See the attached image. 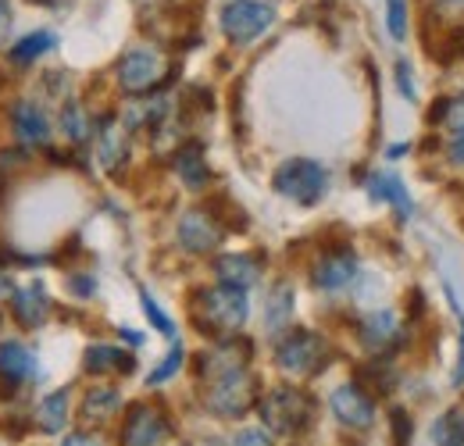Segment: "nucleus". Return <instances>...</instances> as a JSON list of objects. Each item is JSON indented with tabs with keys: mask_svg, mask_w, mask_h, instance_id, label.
<instances>
[{
	"mask_svg": "<svg viewBox=\"0 0 464 446\" xmlns=\"http://www.w3.org/2000/svg\"><path fill=\"white\" fill-rule=\"evenodd\" d=\"M411 432H414V425H411V418H407V411H393V418H390V436H393V446H407L411 443Z\"/></svg>",
	"mask_w": 464,
	"mask_h": 446,
	"instance_id": "473e14b6",
	"label": "nucleus"
},
{
	"mask_svg": "<svg viewBox=\"0 0 464 446\" xmlns=\"http://www.w3.org/2000/svg\"><path fill=\"white\" fill-rule=\"evenodd\" d=\"M175 236H179V247H182V250H189V254H211V250L222 247L226 225L218 222L211 211H200V208H197V211H186V215L179 218Z\"/></svg>",
	"mask_w": 464,
	"mask_h": 446,
	"instance_id": "6e6552de",
	"label": "nucleus"
},
{
	"mask_svg": "<svg viewBox=\"0 0 464 446\" xmlns=\"http://www.w3.org/2000/svg\"><path fill=\"white\" fill-rule=\"evenodd\" d=\"M432 121H443L447 136H450V132H464V97L440 101V108L432 112Z\"/></svg>",
	"mask_w": 464,
	"mask_h": 446,
	"instance_id": "cd10ccee",
	"label": "nucleus"
},
{
	"mask_svg": "<svg viewBox=\"0 0 464 446\" xmlns=\"http://www.w3.org/2000/svg\"><path fill=\"white\" fill-rule=\"evenodd\" d=\"M61 129H64V136H68L72 143H86L90 132H93V121H90V114H86L82 104H68V108L61 112Z\"/></svg>",
	"mask_w": 464,
	"mask_h": 446,
	"instance_id": "bb28decb",
	"label": "nucleus"
},
{
	"mask_svg": "<svg viewBox=\"0 0 464 446\" xmlns=\"http://www.w3.org/2000/svg\"><path fill=\"white\" fill-rule=\"evenodd\" d=\"M189 318L204 335L232 339L246 322V293L232 286H204L189 296Z\"/></svg>",
	"mask_w": 464,
	"mask_h": 446,
	"instance_id": "f257e3e1",
	"label": "nucleus"
},
{
	"mask_svg": "<svg viewBox=\"0 0 464 446\" xmlns=\"http://www.w3.org/2000/svg\"><path fill=\"white\" fill-rule=\"evenodd\" d=\"M454 386H464V315H461V346H458V368H454Z\"/></svg>",
	"mask_w": 464,
	"mask_h": 446,
	"instance_id": "58836bf2",
	"label": "nucleus"
},
{
	"mask_svg": "<svg viewBox=\"0 0 464 446\" xmlns=\"http://www.w3.org/2000/svg\"><path fill=\"white\" fill-rule=\"evenodd\" d=\"M118 86L132 97H143V93H154L165 79H169V57L154 47H132L125 51L115 68Z\"/></svg>",
	"mask_w": 464,
	"mask_h": 446,
	"instance_id": "39448f33",
	"label": "nucleus"
},
{
	"mask_svg": "<svg viewBox=\"0 0 464 446\" xmlns=\"http://www.w3.org/2000/svg\"><path fill=\"white\" fill-rule=\"evenodd\" d=\"M246 357H250V343L246 339H222L218 346H211L208 354H200V379H222V375H232V372H243L246 368Z\"/></svg>",
	"mask_w": 464,
	"mask_h": 446,
	"instance_id": "f8f14e48",
	"label": "nucleus"
},
{
	"mask_svg": "<svg viewBox=\"0 0 464 446\" xmlns=\"http://www.w3.org/2000/svg\"><path fill=\"white\" fill-rule=\"evenodd\" d=\"M97 286H93V279H72V293H79V296H90Z\"/></svg>",
	"mask_w": 464,
	"mask_h": 446,
	"instance_id": "a19ab883",
	"label": "nucleus"
},
{
	"mask_svg": "<svg viewBox=\"0 0 464 446\" xmlns=\"http://www.w3.org/2000/svg\"><path fill=\"white\" fill-rule=\"evenodd\" d=\"M121 339H129V343H136V346L143 343V335H140V333H132V329H121Z\"/></svg>",
	"mask_w": 464,
	"mask_h": 446,
	"instance_id": "79ce46f5",
	"label": "nucleus"
},
{
	"mask_svg": "<svg viewBox=\"0 0 464 446\" xmlns=\"http://www.w3.org/2000/svg\"><path fill=\"white\" fill-rule=\"evenodd\" d=\"M215 276L222 286H232V289H250L257 276H261V265L250 257V254H222L215 257Z\"/></svg>",
	"mask_w": 464,
	"mask_h": 446,
	"instance_id": "a211bd4d",
	"label": "nucleus"
},
{
	"mask_svg": "<svg viewBox=\"0 0 464 446\" xmlns=\"http://www.w3.org/2000/svg\"><path fill=\"white\" fill-rule=\"evenodd\" d=\"M97 161L104 171H118L129 161V129L118 125L115 118H104L97 129Z\"/></svg>",
	"mask_w": 464,
	"mask_h": 446,
	"instance_id": "dca6fc26",
	"label": "nucleus"
},
{
	"mask_svg": "<svg viewBox=\"0 0 464 446\" xmlns=\"http://www.w3.org/2000/svg\"><path fill=\"white\" fill-rule=\"evenodd\" d=\"M293 318V289L286 282H279L272 293H268V307H265V329L268 333H283Z\"/></svg>",
	"mask_w": 464,
	"mask_h": 446,
	"instance_id": "b1692460",
	"label": "nucleus"
},
{
	"mask_svg": "<svg viewBox=\"0 0 464 446\" xmlns=\"http://www.w3.org/2000/svg\"><path fill=\"white\" fill-rule=\"evenodd\" d=\"M11 25H14V11H11V4H7V0H0V44L7 40Z\"/></svg>",
	"mask_w": 464,
	"mask_h": 446,
	"instance_id": "e433bc0d",
	"label": "nucleus"
},
{
	"mask_svg": "<svg viewBox=\"0 0 464 446\" xmlns=\"http://www.w3.org/2000/svg\"><path fill=\"white\" fill-rule=\"evenodd\" d=\"M86 372L93 375H129L132 372V354L108 346V343H97L86 350Z\"/></svg>",
	"mask_w": 464,
	"mask_h": 446,
	"instance_id": "aec40b11",
	"label": "nucleus"
},
{
	"mask_svg": "<svg viewBox=\"0 0 464 446\" xmlns=\"http://www.w3.org/2000/svg\"><path fill=\"white\" fill-rule=\"evenodd\" d=\"M361 379H364V390L390 393L393 390V383H397V372H393L390 364H386V372H379V361H372V364H364Z\"/></svg>",
	"mask_w": 464,
	"mask_h": 446,
	"instance_id": "c85d7f7f",
	"label": "nucleus"
},
{
	"mask_svg": "<svg viewBox=\"0 0 464 446\" xmlns=\"http://www.w3.org/2000/svg\"><path fill=\"white\" fill-rule=\"evenodd\" d=\"M436 4V11H443V15H458L464 11V0H432Z\"/></svg>",
	"mask_w": 464,
	"mask_h": 446,
	"instance_id": "ea45409f",
	"label": "nucleus"
},
{
	"mask_svg": "<svg viewBox=\"0 0 464 446\" xmlns=\"http://www.w3.org/2000/svg\"><path fill=\"white\" fill-rule=\"evenodd\" d=\"M140 300H143V311H147V318H150V325L158 329V333H165V335H175V325H172V318L158 307V300L147 293V289H140Z\"/></svg>",
	"mask_w": 464,
	"mask_h": 446,
	"instance_id": "2f4dec72",
	"label": "nucleus"
},
{
	"mask_svg": "<svg viewBox=\"0 0 464 446\" xmlns=\"http://www.w3.org/2000/svg\"><path fill=\"white\" fill-rule=\"evenodd\" d=\"M272 186H276V193H283L286 200H296V204L311 208V204H318V200L325 197V189H329V171L318 165V161H311V158H290V161H283V165L276 168Z\"/></svg>",
	"mask_w": 464,
	"mask_h": 446,
	"instance_id": "20e7f679",
	"label": "nucleus"
},
{
	"mask_svg": "<svg viewBox=\"0 0 464 446\" xmlns=\"http://www.w3.org/2000/svg\"><path fill=\"white\" fill-rule=\"evenodd\" d=\"M272 22H276V7L265 0H229L222 7V33L236 47H246L257 36H265Z\"/></svg>",
	"mask_w": 464,
	"mask_h": 446,
	"instance_id": "0eeeda50",
	"label": "nucleus"
},
{
	"mask_svg": "<svg viewBox=\"0 0 464 446\" xmlns=\"http://www.w3.org/2000/svg\"><path fill=\"white\" fill-rule=\"evenodd\" d=\"M11 125H14V132H18L22 143H33V147H47L51 143V118L44 114L40 104H33V101H18L14 104Z\"/></svg>",
	"mask_w": 464,
	"mask_h": 446,
	"instance_id": "2eb2a0df",
	"label": "nucleus"
},
{
	"mask_svg": "<svg viewBox=\"0 0 464 446\" xmlns=\"http://www.w3.org/2000/svg\"><path fill=\"white\" fill-rule=\"evenodd\" d=\"M36 425L51 436H58L61 429L68 425V390H54L51 396L40 400L36 407Z\"/></svg>",
	"mask_w": 464,
	"mask_h": 446,
	"instance_id": "5701e85b",
	"label": "nucleus"
},
{
	"mask_svg": "<svg viewBox=\"0 0 464 446\" xmlns=\"http://www.w3.org/2000/svg\"><path fill=\"white\" fill-rule=\"evenodd\" d=\"M397 82H401L404 97H411V101H414V86H411V64H407V61H401V64H397Z\"/></svg>",
	"mask_w": 464,
	"mask_h": 446,
	"instance_id": "4c0bfd02",
	"label": "nucleus"
},
{
	"mask_svg": "<svg viewBox=\"0 0 464 446\" xmlns=\"http://www.w3.org/2000/svg\"><path fill=\"white\" fill-rule=\"evenodd\" d=\"M311 282L322 289V293H343L357 282V257L347 247H333L325 250L314 268H311Z\"/></svg>",
	"mask_w": 464,
	"mask_h": 446,
	"instance_id": "9b49d317",
	"label": "nucleus"
},
{
	"mask_svg": "<svg viewBox=\"0 0 464 446\" xmlns=\"http://www.w3.org/2000/svg\"><path fill=\"white\" fill-rule=\"evenodd\" d=\"M276 364L293 379H311L329 364V339L314 329H293L276 343Z\"/></svg>",
	"mask_w": 464,
	"mask_h": 446,
	"instance_id": "7ed1b4c3",
	"label": "nucleus"
},
{
	"mask_svg": "<svg viewBox=\"0 0 464 446\" xmlns=\"http://www.w3.org/2000/svg\"><path fill=\"white\" fill-rule=\"evenodd\" d=\"M40 4H51V0H40Z\"/></svg>",
	"mask_w": 464,
	"mask_h": 446,
	"instance_id": "37998d69",
	"label": "nucleus"
},
{
	"mask_svg": "<svg viewBox=\"0 0 464 446\" xmlns=\"http://www.w3.org/2000/svg\"><path fill=\"white\" fill-rule=\"evenodd\" d=\"M401 339H404L401 315L390 311V307L372 311V315L361 322V343H364V350H372V354H390Z\"/></svg>",
	"mask_w": 464,
	"mask_h": 446,
	"instance_id": "ddd939ff",
	"label": "nucleus"
},
{
	"mask_svg": "<svg viewBox=\"0 0 464 446\" xmlns=\"http://www.w3.org/2000/svg\"><path fill=\"white\" fill-rule=\"evenodd\" d=\"M11 311H14V318H18L25 329H36V325H44V322L51 318V296H47V289H44L40 282H29V286L14 289Z\"/></svg>",
	"mask_w": 464,
	"mask_h": 446,
	"instance_id": "f3484780",
	"label": "nucleus"
},
{
	"mask_svg": "<svg viewBox=\"0 0 464 446\" xmlns=\"http://www.w3.org/2000/svg\"><path fill=\"white\" fill-rule=\"evenodd\" d=\"M61 446H108V440L97 436V432H68Z\"/></svg>",
	"mask_w": 464,
	"mask_h": 446,
	"instance_id": "f704fd0d",
	"label": "nucleus"
},
{
	"mask_svg": "<svg viewBox=\"0 0 464 446\" xmlns=\"http://www.w3.org/2000/svg\"><path fill=\"white\" fill-rule=\"evenodd\" d=\"M447 158L454 165H464V132H450L447 136Z\"/></svg>",
	"mask_w": 464,
	"mask_h": 446,
	"instance_id": "c9c22d12",
	"label": "nucleus"
},
{
	"mask_svg": "<svg viewBox=\"0 0 464 446\" xmlns=\"http://www.w3.org/2000/svg\"><path fill=\"white\" fill-rule=\"evenodd\" d=\"M432 443L464 446V407H450L432 422Z\"/></svg>",
	"mask_w": 464,
	"mask_h": 446,
	"instance_id": "393cba45",
	"label": "nucleus"
},
{
	"mask_svg": "<svg viewBox=\"0 0 464 446\" xmlns=\"http://www.w3.org/2000/svg\"><path fill=\"white\" fill-rule=\"evenodd\" d=\"M169 436H172V425L158 407H150V403L129 407V418L121 429V446H165Z\"/></svg>",
	"mask_w": 464,
	"mask_h": 446,
	"instance_id": "1a4fd4ad",
	"label": "nucleus"
},
{
	"mask_svg": "<svg viewBox=\"0 0 464 446\" xmlns=\"http://www.w3.org/2000/svg\"><path fill=\"white\" fill-rule=\"evenodd\" d=\"M386 29L393 40H407V0H386Z\"/></svg>",
	"mask_w": 464,
	"mask_h": 446,
	"instance_id": "7c9ffc66",
	"label": "nucleus"
},
{
	"mask_svg": "<svg viewBox=\"0 0 464 446\" xmlns=\"http://www.w3.org/2000/svg\"><path fill=\"white\" fill-rule=\"evenodd\" d=\"M175 171L179 179L189 186V189H204L211 182V168L204 161V150L197 143H186L179 154H175Z\"/></svg>",
	"mask_w": 464,
	"mask_h": 446,
	"instance_id": "412c9836",
	"label": "nucleus"
},
{
	"mask_svg": "<svg viewBox=\"0 0 464 446\" xmlns=\"http://www.w3.org/2000/svg\"><path fill=\"white\" fill-rule=\"evenodd\" d=\"M257 379L243 368V372H232L222 379H211L208 390H204V403L211 414L218 418H243L250 407H257Z\"/></svg>",
	"mask_w": 464,
	"mask_h": 446,
	"instance_id": "423d86ee",
	"label": "nucleus"
},
{
	"mask_svg": "<svg viewBox=\"0 0 464 446\" xmlns=\"http://www.w3.org/2000/svg\"><path fill=\"white\" fill-rule=\"evenodd\" d=\"M36 372H40L36 354H33L25 343H18V339L0 343V379H4L7 386H22V383L36 379Z\"/></svg>",
	"mask_w": 464,
	"mask_h": 446,
	"instance_id": "4468645a",
	"label": "nucleus"
},
{
	"mask_svg": "<svg viewBox=\"0 0 464 446\" xmlns=\"http://www.w3.org/2000/svg\"><path fill=\"white\" fill-rule=\"evenodd\" d=\"M182 357H186V350H182V346L175 343L172 354H169V357H165V361H161V364H158V368H154V372L147 375V386H161V383H169L175 372L182 368Z\"/></svg>",
	"mask_w": 464,
	"mask_h": 446,
	"instance_id": "c756f323",
	"label": "nucleus"
},
{
	"mask_svg": "<svg viewBox=\"0 0 464 446\" xmlns=\"http://www.w3.org/2000/svg\"><path fill=\"white\" fill-rule=\"evenodd\" d=\"M329 407H333V418H336L343 429H353V432H364V429H372V422H375V400L361 390L357 383L336 386L333 396H329Z\"/></svg>",
	"mask_w": 464,
	"mask_h": 446,
	"instance_id": "9d476101",
	"label": "nucleus"
},
{
	"mask_svg": "<svg viewBox=\"0 0 464 446\" xmlns=\"http://www.w3.org/2000/svg\"><path fill=\"white\" fill-rule=\"evenodd\" d=\"M232 446H272V436L265 429H239Z\"/></svg>",
	"mask_w": 464,
	"mask_h": 446,
	"instance_id": "72a5a7b5",
	"label": "nucleus"
},
{
	"mask_svg": "<svg viewBox=\"0 0 464 446\" xmlns=\"http://www.w3.org/2000/svg\"><path fill=\"white\" fill-rule=\"evenodd\" d=\"M58 44V36L54 33H29V36H22L14 47H11V61H18V64H29V61H36V57H44L51 47Z\"/></svg>",
	"mask_w": 464,
	"mask_h": 446,
	"instance_id": "a878e982",
	"label": "nucleus"
},
{
	"mask_svg": "<svg viewBox=\"0 0 464 446\" xmlns=\"http://www.w3.org/2000/svg\"><path fill=\"white\" fill-rule=\"evenodd\" d=\"M368 193H372L375 200L393 204V211H397L401 218H411V211H414V200H411V193L404 189V182H401L397 175H390V171H375V175L368 179Z\"/></svg>",
	"mask_w": 464,
	"mask_h": 446,
	"instance_id": "6ab92c4d",
	"label": "nucleus"
},
{
	"mask_svg": "<svg viewBox=\"0 0 464 446\" xmlns=\"http://www.w3.org/2000/svg\"><path fill=\"white\" fill-rule=\"evenodd\" d=\"M257 411H261L268 432H279V436H300L314 422V400H311V393L296 390V386H276V390H268L257 400Z\"/></svg>",
	"mask_w": 464,
	"mask_h": 446,
	"instance_id": "f03ea898",
	"label": "nucleus"
},
{
	"mask_svg": "<svg viewBox=\"0 0 464 446\" xmlns=\"http://www.w3.org/2000/svg\"><path fill=\"white\" fill-rule=\"evenodd\" d=\"M118 407H121V393L115 386H93V390H86V396H82L79 414L86 422H108V418L118 414Z\"/></svg>",
	"mask_w": 464,
	"mask_h": 446,
	"instance_id": "4be33fe9",
	"label": "nucleus"
}]
</instances>
